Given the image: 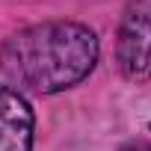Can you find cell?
<instances>
[{"label": "cell", "mask_w": 151, "mask_h": 151, "mask_svg": "<svg viewBox=\"0 0 151 151\" xmlns=\"http://www.w3.org/2000/svg\"><path fill=\"white\" fill-rule=\"evenodd\" d=\"M33 130L30 101L12 86H0V151H33Z\"/></svg>", "instance_id": "3957f363"}, {"label": "cell", "mask_w": 151, "mask_h": 151, "mask_svg": "<svg viewBox=\"0 0 151 151\" xmlns=\"http://www.w3.org/2000/svg\"><path fill=\"white\" fill-rule=\"evenodd\" d=\"M122 151H151V142H145V139H136V142H127Z\"/></svg>", "instance_id": "277c9868"}, {"label": "cell", "mask_w": 151, "mask_h": 151, "mask_svg": "<svg viewBox=\"0 0 151 151\" xmlns=\"http://www.w3.org/2000/svg\"><path fill=\"white\" fill-rule=\"evenodd\" d=\"M116 62L130 83L151 80V0H130L116 33Z\"/></svg>", "instance_id": "7a4b0ae2"}, {"label": "cell", "mask_w": 151, "mask_h": 151, "mask_svg": "<svg viewBox=\"0 0 151 151\" xmlns=\"http://www.w3.org/2000/svg\"><path fill=\"white\" fill-rule=\"evenodd\" d=\"M98 36L77 21H47L18 30L0 47V71L36 95L77 86L98 62Z\"/></svg>", "instance_id": "6da1fadb"}]
</instances>
